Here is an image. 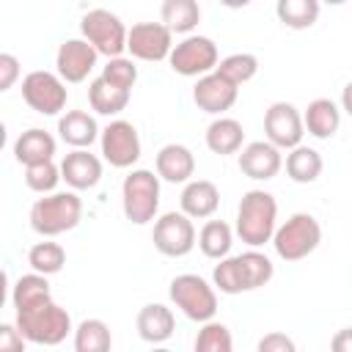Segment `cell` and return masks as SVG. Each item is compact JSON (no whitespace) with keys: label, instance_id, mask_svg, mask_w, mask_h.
<instances>
[{"label":"cell","instance_id":"ee69618b","mask_svg":"<svg viewBox=\"0 0 352 352\" xmlns=\"http://www.w3.org/2000/svg\"><path fill=\"white\" fill-rule=\"evenodd\" d=\"M220 3H223L226 8H245L250 0H220Z\"/></svg>","mask_w":352,"mask_h":352},{"label":"cell","instance_id":"ffe728a7","mask_svg":"<svg viewBox=\"0 0 352 352\" xmlns=\"http://www.w3.org/2000/svg\"><path fill=\"white\" fill-rule=\"evenodd\" d=\"M135 324H138V336H140L143 341H148V344H162V341H168V338L173 336V330H176V316H173V311H170L168 305H162V302H148V305L140 308Z\"/></svg>","mask_w":352,"mask_h":352},{"label":"cell","instance_id":"74e56055","mask_svg":"<svg viewBox=\"0 0 352 352\" xmlns=\"http://www.w3.org/2000/svg\"><path fill=\"white\" fill-rule=\"evenodd\" d=\"M102 77L110 80V82L118 85V88L132 91V85L138 82V66L132 63V58L116 55V58H107V66L102 69Z\"/></svg>","mask_w":352,"mask_h":352},{"label":"cell","instance_id":"7c38bea8","mask_svg":"<svg viewBox=\"0 0 352 352\" xmlns=\"http://www.w3.org/2000/svg\"><path fill=\"white\" fill-rule=\"evenodd\" d=\"M173 50V33L162 22H138L129 28L126 36V52L138 60H165Z\"/></svg>","mask_w":352,"mask_h":352},{"label":"cell","instance_id":"8fae6325","mask_svg":"<svg viewBox=\"0 0 352 352\" xmlns=\"http://www.w3.org/2000/svg\"><path fill=\"white\" fill-rule=\"evenodd\" d=\"M99 143H102V157L113 168H132L140 160V135L132 121H124V118L110 121L102 129Z\"/></svg>","mask_w":352,"mask_h":352},{"label":"cell","instance_id":"d590c367","mask_svg":"<svg viewBox=\"0 0 352 352\" xmlns=\"http://www.w3.org/2000/svg\"><path fill=\"white\" fill-rule=\"evenodd\" d=\"M60 179H63V176H60V168H58L52 160L36 162V165H25V184H28L33 192L47 195V192H52V190L58 187Z\"/></svg>","mask_w":352,"mask_h":352},{"label":"cell","instance_id":"ba28073f","mask_svg":"<svg viewBox=\"0 0 352 352\" xmlns=\"http://www.w3.org/2000/svg\"><path fill=\"white\" fill-rule=\"evenodd\" d=\"M168 63L182 77H204V74L214 72L220 63L217 44L209 36H187L179 44H173Z\"/></svg>","mask_w":352,"mask_h":352},{"label":"cell","instance_id":"f1b7e54d","mask_svg":"<svg viewBox=\"0 0 352 352\" xmlns=\"http://www.w3.org/2000/svg\"><path fill=\"white\" fill-rule=\"evenodd\" d=\"M236 261H239V272H242V286H245V292H253V289L267 286V283L272 280V275H275L272 261H270L264 253H258L256 248L239 253Z\"/></svg>","mask_w":352,"mask_h":352},{"label":"cell","instance_id":"484cf974","mask_svg":"<svg viewBox=\"0 0 352 352\" xmlns=\"http://www.w3.org/2000/svg\"><path fill=\"white\" fill-rule=\"evenodd\" d=\"M286 173L297 184L316 182L319 173H322V154L316 148H311V146H302V143L289 148V154H286Z\"/></svg>","mask_w":352,"mask_h":352},{"label":"cell","instance_id":"e575fe53","mask_svg":"<svg viewBox=\"0 0 352 352\" xmlns=\"http://www.w3.org/2000/svg\"><path fill=\"white\" fill-rule=\"evenodd\" d=\"M234 341H231V333L223 322H204L198 336H195V352H231Z\"/></svg>","mask_w":352,"mask_h":352},{"label":"cell","instance_id":"3957f363","mask_svg":"<svg viewBox=\"0 0 352 352\" xmlns=\"http://www.w3.org/2000/svg\"><path fill=\"white\" fill-rule=\"evenodd\" d=\"M82 217V201L77 192H47L30 206V228L41 236H58L72 231Z\"/></svg>","mask_w":352,"mask_h":352},{"label":"cell","instance_id":"b9f144b4","mask_svg":"<svg viewBox=\"0 0 352 352\" xmlns=\"http://www.w3.org/2000/svg\"><path fill=\"white\" fill-rule=\"evenodd\" d=\"M330 346H333L336 352H352V327H344V330H338V333L333 336Z\"/></svg>","mask_w":352,"mask_h":352},{"label":"cell","instance_id":"2e32d148","mask_svg":"<svg viewBox=\"0 0 352 352\" xmlns=\"http://www.w3.org/2000/svg\"><path fill=\"white\" fill-rule=\"evenodd\" d=\"M280 165H283L280 148L270 140H253L239 154V170L248 179H256V182H267V179L278 176Z\"/></svg>","mask_w":352,"mask_h":352},{"label":"cell","instance_id":"d6a6232c","mask_svg":"<svg viewBox=\"0 0 352 352\" xmlns=\"http://www.w3.org/2000/svg\"><path fill=\"white\" fill-rule=\"evenodd\" d=\"M28 264L41 275H55L66 264V250L58 242H36L28 250Z\"/></svg>","mask_w":352,"mask_h":352},{"label":"cell","instance_id":"5b68a950","mask_svg":"<svg viewBox=\"0 0 352 352\" xmlns=\"http://www.w3.org/2000/svg\"><path fill=\"white\" fill-rule=\"evenodd\" d=\"M121 206L124 217L135 226H146L160 212V176L146 168L132 170L121 184Z\"/></svg>","mask_w":352,"mask_h":352},{"label":"cell","instance_id":"e0dca14e","mask_svg":"<svg viewBox=\"0 0 352 352\" xmlns=\"http://www.w3.org/2000/svg\"><path fill=\"white\" fill-rule=\"evenodd\" d=\"M60 176L72 190H91L102 179V162L88 148H74L60 162Z\"/></svg>","mask_w":352,"mask_h":352},{"label":"cell","instance_id":"4316f807","mask_svg":"<svg viewBox=\"0 0 352 352\" xmlns=\"http://www.w3.org/2000/svg\"><path fill=\"white\" fill-rule=\"evenodd\" d=\"M160 19L170 33H190L201 22V6L198 0H162Z\"/></svg>","mask_w":352,"mask_h":352},{"label":"cell","instance_id":"6da1fadb","mask_svg":"<svg viewBox=\"0 0 352 352\" xmlns=\"http://www.w3.org/2000/svg\"><path fill=\"white\" fill-rule=\"evenodd\" d=\"M278 228V201L267 190H248L236 206V236L248 248L272 242Z\"/></svg>","mask_w":352,"mask_h":352},{"label":"cell","instance_id":"44dd1931","mask_svg":"<svg viewBox=\"0 0 352 352\" xmlns=\"http://www.w3.org/2000/svg\"><path fill=\"white\" fill-rule=\"evenodd\" d=\"M58 135L72 148H88L102 132H99L96 118L91 113H85V110H69L66 116L58 118Z\"/></svg>","mask_w":352,"mask_h":352},{"label":"cell","instance_id":"4fadbf2b","mask_svg":"<svg viewBox=\"0 0 352 352\" xmlns=\"http://www.w3.org/2000/svg\"><path fill=\"white\" fill-rule=\"evenodd\" d=\"M264 132H267L270 143L289 151V148L302 143L305 121L292 102H272L264 113Z\"/></svg>","mask_w":352,"mask_h":352},{"label":"cell","instance_id":"cb8c5ba5","mask_svg":"<svg viewBox=\"0 0 352 352\" xmlns=\"http://www.w3.org/2000/svg\"><path fill=\"white\" fill-rule=\"evenodd\" d=\"M242 140H245V129L236 118H214L209 126H206V148L212 154H236L242 148Z\"/></svg>","mask_w":352,"mask_h":352},{"label":"cell","instance_id":"8d00e7d4","mask_svg":"<svg viewBox=\"0 0 352 352\" xmlns=\"http://www.w3.org/2000/svg\"><path fill=\"white\" fill-rule=\"evenodd\" d=\"M212 280L223 294H242L245 286H242V272H239L236 256L220 258V264H214V270H212Z\"/></svg>","mask_w":352,"mask_h":352},{"label":"cell","instance_id":"f546056e","mask_svg":"<svg viewBox=\"0 0 352 352\" xmlns=\"http://www.w3.org/2000/svg\"><path fill=\"white\" fill-rule=\"evenodd\" d=\"M231 242H234V231L223 220H206L204 228L198 231V248L206 258H217V261L226 258L231 250Z\"/></svg>","mask_w":352,"mask_h":352},{"label":"cell","instance_id":"8992f818","mask_svg":"<svg viewBox=\"0 0 352 352\" xmlns=\"http://www.w3.org/2000/svg\"><path fill=\"white\" fill-rule=\"evenodd\" d=\"M168 294H170V302L187 319H192L198 324L214 319V314H217V294H214V289L201 275H192V272L176 275L170 280Z\"/></svg>","mask_w":352,"mask_h":352},{"label":"cell","instance_id":"4dcf8cb0","mask_svg":"<svg viewBox=\"0 0 352 352\" xmlns=\"http://www.w3.org/2000/svg\"><path fill=\"white\" fill-rule=\"evenodd\" d=\"M319 3L322 0H278L275 14L286 28L305 30L319 19Z\"/></svg>","mask_w":352,"mask_h":352},{"label":"cell","instance_id":"603a6c76","mask_svg":"<svg viewBox=\"0 0 352 352\" xmlns=\"http://www.w3.org/2000/svg\"><path fill=\"white\" fill-rule=\"evenodd\" d=\"M302 121H305V129L319 138V140H327L338 132L341 126V110L336 107L333 99H314L305 113H302Z\"/></svg>","mask_w":352,"mask_h":352},{"label":"cell","instance_id":"7a4b0ae2","mask_svg":"<svg viewBox=\"0 0 352 352\" xmlns=\"http://www.w3.org/2000/svg\"><path fill=\"white\" fill-rule=\"evenodd\" d=\"M16 327L30 344L38 346H58L72 333V316L58 302L47 300L41 305L16 311Z\"/></svg>","mask_w":352,"mask_h":352},{"label":"cell","instance_id":"f35d334b","mask_svg":"<svg viewBox=\"0 0 352 352\" xmlns=\"http://www.w3.org/2000/svg\"><path fill=\"white\" fill-rule=\"evenodd\" d=\"M25 336L16 324H3L0 327V349L3 352H22L25 349Z\"/></svg>","mask_w":352,"mask_h":352},{"label":"cell","instance_id":"277c9868","mask_svg":"<svg viewBox=\"0 0 352 352\" xmlns=\"http://www.w3.org/2000/svg\"><path fill=\"white\" fill-rule=\"evenodd\" d=\"M322 242V226L314 214L297 212L272 234V248L283 261H302Z\"/></svg>","mask_w":352,"mask_h":352},{"label":"cell","instance_id":"7bdbcfd3","mask_svg":"<svg viewBox=\"0 0 352 352\" xmlns=\"http://www.w3.org/2000/svg\"><path fill=\"white\" fill-rule=\"evenodd\" d=\"M341 107L352 116V82H346V85H344V91H341Z\"/></svg>","mask_w":352,"mask_h":352},{"label":"cell","instance_id":"f6af8a7d","mask_svg":"<svg viewBox=\"0 0 352 352\" xmlns=\"http://www.w3.org/2000/svg\"><path fill=\"white\" fill-rule=\"evenodd\" d=\"M322 3H327V6H341V3H346V0H322Z\"/></svg>","mask_w":352,"mask_h":352},{"label":"cell","instance_id":"30bf717a","mask_svg":"<svg viewBox=\"0 0 352 352\" xmlns=\"http://www.w3.org/2000/svg\"><path fill=\"white\" fill-rule=\"evenodd\" d=\"M151 239H154V248L162 256L182 258V256H187L195 248L198 234H195V226H192V217L190 214H184V212H165L154 223Z\"/></svg>","mask_w":352,"mask_h":352},{"label":"cell","instance_id":"836d02e7","mask_svg":"<svg viewBox=\"0 0 352 352\" xmlns=\"http://www.w3.org/2000/svg\"><path fill=\"white\" fill-rule=\"evenodd\" d=\"M217 72H220L223 77H228L231 82L245 85L248 80L256 77V72H258V58L250 55V52H234V55H228V58H223V60L217 63Z\"/></svg>","mask_w":352,"mask_h":352},{"label":"cell","instance_id":"ac0fdd59","mask_svg":"<svg viewBox=\"0 0 352 352\" xmlns=\"http://www.w3.org/2000/svg\"><path fill=\"white\" fill-rule=\"evenodd\" d=\"M195 173V157L182 143H168L157 151V176L170 184H184Z\"/></svg>","mask_w":352,"mask_h":352},{"label":"cell","instance_id":"60d3db41","mask_svg":"<svg viewBox=\"0 0 352 352\" xmlns=\"http://www.w3.org/2000/svg\"><path fill=\"white\" fill-rule=\"evenodd\" d=\"M258 352H294V341L283 333H270L258 341Z\"/></svg>","mask_w":352,"mask_h":352},{"label":"cell","instance_id":"5bb4252c","mask_svg":"<svg viewBox=\"0 0 352 352\" xmlns=\"http://www.w3.org/2000/svg\"><path fill=\"white\" fill-rule=\"evenodd\" d=\"M236 96H239V85L231 82L228 77H223L217 69L198 77V82L192 88V102L198 104V110L212 113V116H220V113L231 110Z\"/></svg>","mask_w":352,"mask_h":352},{"label":"cell","instance_id":"9c48e42d","mask_svg":"<svg viewBox=\"0 0 352 352\" xmlns=\"http://www.w3.org/2000/svg\"><path fill=\"white\" fill-rule=\"evenodd\" d=\"M22 99L30 110H36L41 116H58L69 99L66 80L60 74L36 69V72L25 74V80H22Z\"/></svg>","mask_w":352,"mask_h":352},{"label":"cell","instance_id":"52a82bcc","mask_svg":"<svg viewBox=\"0 0 352 352\" xmlns=\"http://www.w3.org/2000/svg\"><path fill=\"white\" fill-rule=\"evenodd\" d=\"M80 33L85 41H91L96 47L99 55L116 58L126 52V25L107 8H94L80 19Z\"/></svg>","mask_w":352,"mask_h":352},{"label":"cell","instance_id":"83f0119b","mask_svg":"<svg viewBox=\"0 0 352 352\" xmlns=\"http://www.w3.org/2000/svg\"><path fill=\"white\" fill-rule=\"evenodd\" d=\"M52 300L50 294V283H47V275L41 272H30V275H22L14 289H11V302H14V311H25V308H33V305H41Z\"/></svg>","mask_w":352,"mask_h":352},{"label":"cell","instance_id":"d4e9b609","mask_svg":"<svg viewBox=\"0 0 352 352\" xmlns=\"http://www.w3.org/2000/svg\"><path fill=\"white\" fill-rule=\"evenodd\" d=\"M88 102L91 110H96L99 116H118L121 110H126L129 104V91L113 85L110 80H104L102 74L88 85Z\"/></svg>","mask_w":352,"mask_h":352},{"label":"cell","instance_id":"7402d4cb","mask_svg":"<svg viewBox=\"0 0 352 352\" xmlns=\"http://www.w3.org/2000/svg\"><path fill=\"white\" fill-rule=\"evenodd\" d=\"M14 157L22 165H36V162H47L55 157V138L38 126L22 132L14 140Z\"/></svg>","mask_w":352,"mask_h":352},{"label":"cell","instance_id":"1f68e13d","mask_svg":"<svg viewBox=\"0 0 352 352\" xmlns=\"http://www.w3.org/2000/svg\"><path fill=\"white\" fill-rule=\"evenodd\" d=\"M113 344L110 327L102 319H82L74 330V349L77 352H107Z\"/></svg>","mask_w":352,"mask_h":352},{"label":"cell","instance_id":"ab89813d","mask_svg":"<svg viewBox=\"0 0 352 352\" xmlns=\"http://www.w3.org/2000/svg\"><path fill=\"white\" fill-rule=\"evenodd\" d=\"M19 77V60L11 52L0 55V91H8Z\"/></svg>","mask_w":352,"mask_h":352},{"label":"cell","instance_id":"9a60e30c","mask_svg":"<svg viewBox=\"0 0 352 352\" xmlns=\"http://www.w3.org/2000/svg\"><path fill=\"white\" fill-rule=\"evenodd\" d=\"M96 47L85 38H66L60 47H58V55H55V69L58 74L66 80V82H82L94 66H96Z\"/></svg>","mask_w":352,"mask_h":352},{"label":"cell","instance_id":"d6986e66","mask_svg":"<svg viewBox=\"0 0 352 352\" xmlns=\"http://www.w3.org/2000/svg\"><path fill=\"white\" fill-rule=\"evenodd\" d=\"M179 204H182V212L184 214H190L195 220H206L220 206V190L209 179H195V182H187L184 184Z\"/></svg>","mask_w":352,"mask_h":352}]
</instances>
